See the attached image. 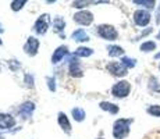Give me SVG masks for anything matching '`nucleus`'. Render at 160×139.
<instances>
[{"label":"nucleus","mask_w":160,"mask_h":139,"mask_svg":"<svg viewBox=\"0 0 160 139\" xmlns=\"http://www.w3.org/2000/svg\"><path fill=\"white\" fill-rule=\"evenodd\" d=\"M134 121L132 118H120L113 125V137L116 139H124L130 134V125Z\"/></svg>","instance_id":"f257e3e1"},{"label":"nucleus","mask_w":160,"mask_h":139,"mask_svg":"<svg viewBox=\"0 0 160 139\" xmlns=\"http://www.w3.org/2000/svg\"><path fill=\"white\" fill-rule=\"evenodd\" d=\"M131 92V83L128 81H120L114 83V86L112 88V95L114 97L122 99V97H127Z\"/></svg>","instance_id":"f03ea898"},{"label":"nucleus","mask_w":160,"mask_h":139,"mask_svg":"<svg viewBox=\"0 0 160 139\" xmlns=\"http://www.w3.org/2000/svg\"><path fill=\"white\" fill-rule=\"evenodd\" d=\"M98 35L100 38L106 39V41H116L118 38V32L113 25H107V24H103V25L98 27Z\"/></svg>","instance_id":"7ed1b4c3"},{"label":"nucleus","mask_w":160,"mask_h":139,"mask_svg":"<svg viewBox=\"0 0 160 139\" xmlns=\"http://www.w3.org/2000/svg\"><path fill=\"white\" fill-rule=\"evenodd\" d=\"M134 22L139 27H145L150 22V14L146 10H137L134 13Z\"/></svg>","instance_id":"20e7f679"},{"label":"nucleus","mask_w":160,"mask_h":139,"mask_svg":"<svg viewBox=\"0 0 160 139\" xmlns=\"http://www.w3.org/2000/svg\"><path fill=\"white\" fill-rule=\"evenodd\" d=\"M74 21H75L77 24H81V25H89V24H92V21H93V14L87 10L79 11V13H77L74 15Z\"/></svg>","instance_id":"39448f33"},{"label":"nucleus","mask_w":160,"mask_h":139,"mask_svg":"<svg viewBox=\"0 0 160 139\" xmlns=\"http://www.w3.org/2000/svg\"><path fill=\"white\" fill-rule=\"evenodd\" d=\"M48 27H49V15L43 14L42 17H39L38 20H36L35 25H33V29H35L36 33L43 35V33H46V31H48Z\"/></svg>","instance_id":"423d86ee"},{"label":"nucleus","mask_w":160,"mask_h":139,"mask_svg":"<svg viewBox=\"0 0 160 139\" xmlns=\"http://www.w3.org/2000/svg\"><path fill=\"white\" fill-rule=\"evenodd\" d=\"M107 70L116 77H125L128 74V68H125V67L122 66L121 63H118V61L110 63L109 66H107Z\"/></svg>","instance_id":"0eeeda50"},{"label":"nucleus","mask_w":160,"mask_h":139,"mask_svg":"<svg viewBox=\"0 0 160 139\" xmlns=\"http://www.w3.org/2000/svg\"><path fill=\"white\" fill-rule=\"evenodd\" d=\"M38 49H39V41L36 38H33V36H31L28 38V41H27L25 46H24V50H25V53L28 56H35L38 53Z\"/></svg>","instance_id":"6e6552de"},{"label":"nucleus","mask_w":160,"mask_h":139,"mask_svg":"<svg viewBox=\"0 0 160 139\" xmlns=\"http://www.w3.org/2000/svg\"><path fill=\"white\" fill-rule=\"evenodd\" d=\"M14 125H15V118H14V117H11L10 114L0 113V129L13 128Z\"/></svg>","instance_id":"1a4fd4ad"},{"label":"nucleus","mask_w":160,"mask_h":139,"mask_svg":"<svg viewBox=\"0 0 160 139\" xmlns=\"http://www.w3.org/2000/svg\"><path fill=\"white\" fill-rule=\"evenodd\" d=\"M33 110H35V104L31 103V102H27V103H24L22 106L20 107V110H18V113L21 114V116L24 117V118H28L31 114L33 113Z\"/></svg>","instance_id":"9d476101"},{"label":"nucleus","mask_w":160,"mask_h":139,"mask_svg":"<svg viewBox=\"0 0 160 139\" xmlns=\"http://www.w3.org/2000/svg\"><path fill=\"white\" fill-rule=\"evenodd\" d=\"M58 124L63 128V131H66V134H70L71 132V125L68 122V118L64 113H58Z\"/></svg>","instance_id":"9b49d317"},{"label":"nucleus","mask_w":160,"mask_h":139,"mask_svg":"<svg viewBox=\"0 0 160 139\" xmlns=\"http://www.w3.org/2000/svg\"><path fill=\"white\" fill-rule=\"evenodd\" d=\"M100 109L102 110H106V111H109V113H112V114H117L118 113V106L114 103H110V102H100Z\"/></svg>","instance_id":"f8f14e48"},{"label":"nucleus","mask_w":160,"mask_h":139,"mask_svg":"<svg viewBox=\"0 0 160 139\" xmlns=\"http://www.w3.org/2000/svg\"><path fill=\"white\" fill-rule=\"evenodd\" d=\"M66 53H67V46H60V47H57V50L52 56V61H53V63H58V61L64 57Z\"/></svg>","instance_id":"ddd939ff"},{"label":"nucleus","mask_w":160,"mask_h":139,"mask_svg":"<svg viewBox=\"0 0 160 139\" xmlns=\"http://www.w3.org/2000/svg\"><path fill=\"white\" fill-rule=\"evenodd\" d=\"M72 39L77 42H87L89 41V36L87 35V32H85L84 29H77L75 32H72Z\"/></svg>","instance_id":"4468645a"},{"label":"nucleus","mask_w":160,"mask_h":139,"mask_svg":"<svg viewBox=\"0 0 160 139\" xmlns=\"http://www.w3.org/2000/svg\"><path fill=\"white\" fill-rule=\"evenodd\" d=\"M70 74L72 77H82V70H81V66L77 60H72L71 64H70Z\"/></svg>","instance_id":"2eb2a0df"},{"label":"nucleus","mask_w":160,"mask_h":139,"mask_svg":"<svg viewBox=\"0 0 160 139\" xmlns=\"http://www.w3.org/2000/svg\"><path fill=\"white\" fill-rule=\"evenodd\" d=\"M107 52H109V56L112 57H118V56H122L124 54V49L120 47V46H109L107 47Z\"/></svg>","instance_id":"dca6fc26"},{"label":"nucleus","mask_w":160,"mask_h":139,"mask_svg":"<svg viewBox=\"0 0 160 139\" xmlns=\"http://www.w3.org/2000/svg\"><path fill=\"white\" fill-rule=\"evenodd\" d=\"M141 50L145 52V53H149V52H153L156 50V43L153 41H148V42H143L141 45Z\"/></svg>","instance_id":"f3484780"},{"label":"nucleus","mask_w":160,"mask_h":139,"mask_svg":"<svg viewBox=\"0 0 160 139\" xmlns=\"http://www.w3.org/2000/svg\"><path fill=\"white\" fill-rule=\"evenodd\" d=\"M64 27H66V22H64L63 18L56 17L53 20V28L56 29V32H61V31L64 29Z\"/></svg>","instance_id":"a211bd4d"},{"label":"nucleus","mask_w":160,"mask_h":139,"mask_svg":"<svg viewBox=\"0 0 160 139\" xmlns=\"http://www.w3.org/2000/svg\"><path fill=\"white\" fill-rule=\"evenodd\" d=\"M92 53H93V50L89 47H78L75 50V56H78V57H89Z\"/></svg>","instance_id":"6ab92c4d"},{"label":"nucleus","mask_w":160,"mask_h":139,"mask_svg":"<svg viewBox=\"0 0 160 139\" xmlns=\"http://www.w3.org/2000/svg\"><path fill=\"white\" fill-rule=\"evenodd\" d=\"M72 117L75 121H82V120L85 118V111L82 109H78V107H75V109H72Z\"/></svg>","instance_id":"aec40b11"},{"label":"nucleus","mask_w":160,"mask_h":139,"mask_svg":"<svg viewBox=\"0 0 160 139\" xmlns=\"http://www.w3.org/2000/svg\"><path fill=\"white\" fill-rule=\"evenodd\" d=\"M148 114L153 117H160V104H152V106L148 107Z\"/></svg>","instance_id":"412c9836"},{"label":"nucleus","mask_w":160,"mask_h":139,"mask_svg":"<svg viewBox=\"0 0 160 139\" xmlns=\"http://www.w3.org/2000/svg\"><path fill=\"white\" fill-rule=\"evenodd\" d=\"M121 64L125 67V68H132V67H135V64H137V61H135V58L122 57V58H121Z\"/></svg>","instance_id":"4be33fe9"},{"label":"nucleus","mask_w":160,"mask_h":139,"mask_svg":"<svg viewBox=\"0 0 160 139\" xmlns=\"http://www.w3.org/2000/svg\"><path fill=\"white\" fill-rule=\"evenodd\" d=\"M135 4L138 6H142V7H146V8H153L156 4L155 0H146V2H142V0H135Z\"/></svg>","instance_id":"5701e85b"},{"label":"nucleus","mask_w":160,"mask_h":139,"mask_svg":"<svg viewBox=\"0 0 160 139\" xmlns=\"http://www.w3.org/2000/svg\"><path fill=\"white\" fill-rule=\"evenodd\" d=\"M149 88L152 89V91L160 92V83H159V81L155 78V77H150V79H149Z\"/></svg>","instance_id":"b1692460"},{"label":"nucleus","mask_w":160,"mask_h":139,"mask_svg":"<svg viewBox=\"0 0 160 139\" xmlns=\"http://www.w3.org/2000/svg\"><path fill=\"white\" fill-rule=\"evenodd\" d=\"M25 0H21V2H11V10L14 11H18L21 10V8L24 7V4H25Z\"/></svg>","instance_id":"393cba45"},{"label":"nucleus","mask_w":160,"mask_h":139,"mask_svg":"<svg viewBox=\"0 0 160 139\" xmlns=\"http://www.w3.org/2000/svg\"><path fill=\"white\" fill-rule=\"evenodd\" d=\"M48 85H49V91H52V92L56 91V85H54L53 78H48Z\"/></svg>","instance_id":"a878e982"},{"label":"nucleus","mask_w":160,"mask_h":139,"mask_svg":"<svg viewBox=\"0 0 160 139\" xmlns=\"http://www.w3.org/2000/svg\"><path fill=\"white\" fill-rule=\"evenodd\" d=\"M25 82H27V86L33 88V78L29 75V74H27V75H25Z\"/></svg>","instance_id":"bb28decb"},{"label":"nucleus","mask_w":160,"mask_h":139,"mask_svg":"<svg viewBox=\"0 0 160 139\" xmlns=\"http://www.w3.org/2000/svg\"><path fill=\"white\" fill-rule=\"evenodd\" d=\"M72 6H74V7H77V8H81V7L88 6V2H74Z\"/></svg>","instance_id":"cd10ccee"},{"label":"nucleus","mask_w":160,"mask_h":139,"mask_svg":"<svg viewBox=\"0 0 160 139\" xmlns=\"http://www.w3.org/2000/svg\"><path fill=\"white\" fill-rule=\"evenodd\" d=\"M150 32H152V28H148V29L146 31H143V32L142 33H141V35L139 36H138V39H139V38H142V36H146V35H149V33Z\"/></svg>","instance_id":"c85d7f7f"},{"label":"nucleus","mask_w":160,"mask_h":139,"mask_svg":"<svg viewBox=\"0 0 160 139\" xmlns=\"http://www.w3.org/2000/svg\"><path fill=\"white\" fill-rule=\"evenodd\" d=\"M156 24H160V6H159L158 11H156Z\"/></svg>","instance_id":"c756f323"},{"label":"nucleus","mask_w":160,"mask_h":139,"mask_svg":"<svg viewBox=\"0 0 160 139\" xmlns=\"http://www.w3.org/2000/svg\"><path fill=\"white\" fill-rule=\"evenodd\" d=\"M14 61H15V60H11V61H10V64H11L10 67H11V70H14V71H15V70H17V67H18V64H15Z\"/></svg>","instance_id":"7c9ffc66"},{"label":"nucleus","mask_w":160,"mask_h":139,"mask_svg":"<svg viewBox=\"0 0 160 139\" xmlns=\"http://www.w3.org/2000/svg\"><path fill=\"white\" fill-rule=\"evenodd\" d=\"M155 58H156V60H160V53L156 54V56H155Z\"/></svg>","instance_id":"2f4dec72"},{"label":"nucleus","mask_w":160,"mask_h":139,"mask_svg":"<svg viewBox=\"0 0 160 139\" xmlns=\"http://www.w3.org/2000/svg\"><path fill=\"white\" fill-rule=\"evenodd\" d=\"M156 38H158V39H160V32L158 33V36H156Z\"/></svg>","instance_id":"473e14b6"},{"label":"nucleus","mask_w":160,"mask_h":139,"mask_svg":"<svg viewBox=\"0 0 160 139\" xmlns=\"http://www.w3.org/2000/svg\"><path fill=\"white\" fill-rule=\"evenodd\" d=\"M0 139H4V137H3V135H0Z\"/></svg>","instance_id":"72a5a7b5"},{"label":"nucleus","mask_w":160,"mask_h":139,"mask_svg":"<svg viewBox=\"0 0 160 139\" xmlns=\"http://www.w3.org/2000/svg\"><path fill=\"white\" fill-rule=\"evenodd\" d=\"M159 70H160V64H159Z\"/></svg>","instance_id":"f704fd0d"},{"label":"nucleus","mask_w":160,"mask_h":139,"mask_svg":"<svg viewBox=\"0 0 160 139\" xmlns=\"http://www.w3.org/2000/svg\"><path fill=\"white\" fill-rule=\"evenodd\" d=\"M0 45H2V41H0Z\"/></svg>","instance_id":"c9c22d12"},{"label":"nucleus","mask_w":160,"mask_h":139,"mask_svg":"<svg viewBox=\"0 0 160 139\" xmlns=\"http://www.w3.org/2000/svg\"><path fill=\"white\" fill-rule=\"evenodd\" d=\"M98 139H102V138H98Z\"/></svg>","instance_id":"e433bc0d"},{"label":"nucleus","mask_w":160,"mask_h":139,"mask_svg":"<svg viewBox=\"0 0 160 139\" xmlns=\"http://www.w3.org/2000/svg\"><path fill=\"white\" fill-rule=\"evenodd\" d=\"M0 29H2V28H0Z\"/></svg>","instance_id":"4c0bfd02"}]
</instances>
